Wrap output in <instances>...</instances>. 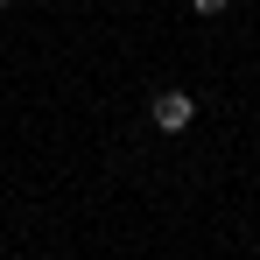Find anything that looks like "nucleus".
Masks as SVG:
<instances>
[{
    "label": "nucleus",
    "mask_w": 260,
    "mask_h": 260,
    "mask_svg": "<svg viewBox=\"0 0 260 260\" xmlns=\"http://www.w3.org/2000/svg\"><path fill=\"white\" fill-rule=\"evenodd\" d=\"M225 7H232V0H190V14H204V21H218Z\"/></svg>",
    "instance_id": "obj_2"
},
{
    "label": "nucleus",
    "mask_w": 260,
    "mask_h": 260,
    "mask_svg": "<svg viewBox=\"0 0 260 260\" xmlns=\"http://www.w3.org/2000/svg\"><path fill=\"white\" fill-rule=\"evenodd\" d=\"M148 120H155V134H183L190 120H197V99L169 85V91H155V106H148Z\"/></svg>",
    "instance_id": "obj_1"
},
{
    "label": "nucleus",
    "mask_w": 260,
    "mask_h": 260,
    "mask_svg": "<svg viewBox=\"0 0 260 260\" xmlns=\"http://www.w3.org/2000/svg\"><path fill=\"white\" fill-rule=\"evenodd\" d=\"M0 7H7V0H0Z\"/></svg>",
    "instance_id": "obj_3"
}]
</instances>
